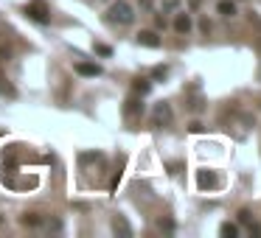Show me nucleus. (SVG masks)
<instances>
[{"label":"nucleus","mask_w":261,"mask_h":238,"mask_svg":"<svg viewBox=\"0 0 261 238\" xmlns=\"http://www.w3.org/2000/svg\"><path fill=\"white\" fill-rule=\"evenodd\" d=\"M158 227L160 230H166V233H171V230H174V221H171V219H160Z\"/></svg>","instance_id":"nucleus-20"},{"label":"nucleus","mask_w":261,"mask_h":238,"mask_svg":"<svg viewBox=\"0 0 261 238\" xmlns=\"http://www.w3.org/2000/svg\"><path fill=\"white\" fill-rule=\"evenodd\" d=\"M0 59H3V62L9 59V48H3V45H0Z\"/></svg>","instance_id":"nucleus-26"},{"label":"nucleus","mask_w":261,"mask_h":238,"mask_svg":"<svg viewBox=\"0 0 261 238\" xmlns=\"http://www.w3.org/2000/svg\"><path fill=\"white\" fill-rule=\"evenodd\" d=\"M188 110H191L194 115H200L205 110V98L202 95H191V98H188Z\"/></svg>","instance_id":"nucleus-13"},{"label":"nucleus","mask_w":261,"mask_h":238,"mask_svg":"<svg viewBox=\"0 0 261 238\" xmlns=\"http://www.w3.org/2000/svg\"><path fill=\"white\" fill-rule=\"evenodd\" d=\"M197 185H200L202 191H216V188L222 185V177H219L216 171H200V174H197Z\"/></svg>","instance_id":"nucleus-4"},{"label":"nucleus","mask_w":261,"mask_h":238,"mask_svg":"<svg viewBox=\"0 0 261 238\" xmlns=\"http://www.w3.org/2000/svg\"><path fill=\"white\" fill-rule=\"evenodd\" d=\"M200 28H202V31H205V34H208V31H211V23H208V17H205V20H202V23H200Z\"/></svg>","instance_id":"nucleus-25"},{"label":"nucleus","mask_w":261,"mask_h":238,"mask_svg":"<svg viewBox=\"0 0 261 238\" xmlns=\"http://www.w3.org/2000/svg\"><path fill=\"white\" fill-rule=\"evenodd\" d=\"M101 160V151H84L79 154V163H99Z\"/></svg>","instance_id":"nucleus-16"},{"label":"nucleus","mask_w":261,"mask_h":238,"mask_svg":"<svg viewBox=\"0 0 261 238\" xmlns=\"http://www.w3.org/2000/svg\"><path fill=\"white\" fill-rule=\"evenodd\" d=\"M180 168H182L180 163H171V165H169V171H171V174H180Z\"/></svg>","instance_id":"nucleus-24"},{"label":"nucleus","mask_w":261,"mask_h":238,"mask_svg":"<svg viewBox=\"0 0 261 238\" xmlns=\"http://www.w3.org/2000/svg\"><path fill=\"white\" fill-rule=\"evenodd\" d=\"M250 236H261V227L259 224H250Z\"/></svg>","instance_id":"nucleus-23"},{"label":"nucleus","mask_w":261,"mask_h":238,"mask_svg":"<svg viewBox=\"0 0 261 238\" xmlns=\"http://www.w3.org/2000/svg\"><path fill=\"white\" fill-rule=\"evenodd\" d=\"M174 121V112H171V107L166 101L155 104V110H152V124L155 126H171Z\"/></svg>","instance_id":"nucleus-3"},{"label":"nucleus","mask_w":261,"mask_h":238,"mask_svg":"<svg viewBox=\"0 0 261 238\" xmlns=\"http://www.w3.org/2000/svg\"><path fill=\"white\" fill-rule=\"evenodd\" d=\"M0 221H3V219H0Z\"/></svg>","instance_id":"nucleus-27"},{"label":"nucleus","mask_w":261,"mask_h":238,"mask_svg":"<svg viewBox=\"0 0 261 238\" xmlns=\"http://www.w3.org/2000/svg\"><path fill=\"white\" fill-rule=\"evenodd\" d=\"M25 14L34 20V23H51V9L45 6V0H31L28 6H25Z\"/></svg>","instance_id":"nucleus-2"},{"label":"nucleus","mask_w":261,"mask_h":238,"mask_svg":"<svg viewBox=\"0 0 261 238\" xmlns=\"http://www.w3.org/2000/svg\"><path fill=\"white\" fill-rule=\"evenodd\" d=\"M76 73H79V76H101V68L93 65V62H79V65H76Z\"/></svg>","instance_id":"nucleus-10"},{"label":"nucleus","mask_w":261,"mask_h":238,"mask_svg":"<svg viewBox=\"0 0 261 238\" xmlns=\"http://www.w3.org/2000/svg\"><path fill=\"white\" fill-rule=\"evenodd\" d=\"M3 182H6L9 188H14V191H20V188H23V191H31V188H37V185H40V180H37V177H9V180L3 177Z\"/></svg>","instance_id":"nucleus-5"},{"label":"nucleus","mask_w":261,"mask_h":238,"mask_svg":"<svg viewBox=\"0 0 261 238\" xmlns=\"http://www.w3.org/2000/svg\"><path fill=\"white\" fill-rule=\"evenodd\" d=\"M107 20L118 23V25H129L135 20V9L126 0H115V3H110V9H107Z\"/></svg>","instance_id":"nucleus-1"},{"label":"nucleus","mask_w":261,"mask_h":238,"mask_svg":"<svg viewBox=\"0 0 261 238\" xmlns=\"http://www.w3.org/2000/svg\"><path fill=\"white\" fill-rule=\"evenodd\" d=\"M113 233L115 236H124V238L132 236V227H129V221L124 216H113Z\"/></svg>","instance_id":"nucleus-7"},{"label":"nucleus","mask_w":261,"mask_h":238,"mask_svg":"<svg viewBox=\"0 0 261 238\" xmlns=\"http://www.w3.org/2000/svg\"><path fill=\"white\" fill-rule=\"evenodd\" d=\"M0 95H9V98H14V95H17V92H14V87L3 79V76H0Z\"/></svg>","instance_id":"nucleus-17"},{"label":"nucleus","mask_w":261,"mask_h":238,"mask_svg":"<svg viewBox=\"0 0 261 238\" xmlns=\"http://www.w3.org/2000/svg\"><path fill=\"white\" fill-rule=\"evenodd\" d=\"M174 31H177V34H188V31H191V14H177V17H174Z\"/></svg>","instance_id":"nucleus-9"},{"label":"nucleus","mask_w":261,"mask_h":238,"mask_svg":"<svg viewBox=\"0 0 261 238\" xmlns=\"http://www.w3.org/2000/svg\"><path fill=\"white\" fill-rule=\"evenodd\" d=\"M216 12L222 14V17H236V3H233V0H219V3H216Z\"/></svg>","instance_id":"nucleus-11"},{"label":"nucleus","mask_w":261,"mask_h":238,"mask_svg":"<svg viewBox=\"0 0 261 238\" xmlns=\"http://www.w3.org/2000/svg\"><path fill=\"white\" fill-rule=\"evenodd\" d=\"M188 129H191L194 135H200V132H202L205 126H202V124H200V121H194V124H191V126H188Z\"/></svg>","instance_id":"nucleus-22"},{"label":"nucleus","mask_w":261,"mask_h":238,"mask_svg":"<svg viewBox=\"0 0 261 238\" xmlns=\"http://www.w3.org/2000/svg\"><path fill=\"white\" fill-rule=\"evenodd\" d=\"M250 219H253L250 210H247V207H241V210H239V221H241V224H250Z\"/></svg>","instance_id":"nucleus-21"},{"label":"nucleus","mask_w":261,"mask_h":238,"mask_svg":"<svg viewBox=\"0 0 261 238\" xmlns=\"http://www.w3.org/2000/svg\"><path fill=\"white\" fill-rule=\"evenodd\" d=\"M93 51H96L99 56H113V48H110V45H101V42H96V45H93Z\"/></svg>","instance_id":"nucleus-19"},{"label":"nucleus","mask_w":261,"mask_h":238,"mask_svg":"<svg viewBox=\"0 0 261 238\" xmlns=\"http://www.w3.org/2000/svg\"><path fill=\"white\" fill-rule=\"evenodd\" d=\"M20 221H23L25 227H40L45 219H42L40 213H23V216H20Z\"/></svg>","instance_id":"nucleus-12"},{"label":"nucleus","mask_w":261,"mask_h":238,"mask_svg":"<svg viewBox=\"0 0 261 238\" xmlns=\"http://www.w3.org/2000/svg\"><path fill=\"white\" fill-rule=\"evenodd\" d=\"M135 39H138V45H143V48H160V37L155 31H138Z\"/></svg>","instance_id":"nucleus-6"},{"label":"nucleus","mask_w":261,"mask_h":238,"mask_svg":"<svg viewBox=\"0 0 261 238\" xmlns=\"http://www.w3.org/2000/svg\"><path fill=\"white\" fill-rule=\"evenodd\" d=\"M124 112H126V118H135V115H141V112H143V101H141L138 95L126 98V101H124Z\"/></svg>","instance_id":"nucleus-8"},{"label":"nucleus","mask_w":261,"mask_h":238,"mask_svg":"<svg viewBox=\"0 0 261 238\" xmlns=\"http://www.w3.org/2000/svg\"><path fill=\"white\" fill-rule=\"evenodd\" d=\"M219 236H222V238H236L239 236V227L230 224V221H225V224L219 227Z\"/></svg>","instance_id":"nucleus-15"},{"label":"nucleus","mask_w":261,"mask_h":238,"mask_svg":"<svg viewBox=\"0 0 261 238\" xmlns=\"http://www.w3.org/2000/svg\"><path fill=\"white\" fill-rule=\"evenodd\" d=\"M132 90H135L138 95H146V92L152 90V81H149V79H135V81H132Z\"/></svg>","instance_id":"nucleus-14"},{"label":"nucleus","mask_w":261,"mask_h":238,"mask_svg":"<svg viewBox=\"0 0 261 238\" xmlns=\"http://www.w3.org/2000/svg\"><path fill=\"white\" fill-rule=\"evenodd\" d=\"M166 76H169V68H166V65H158V68L152 70V79L155 81H163Z\"/></svg>","instance_id":"nucleus-18"}]
</instances>
